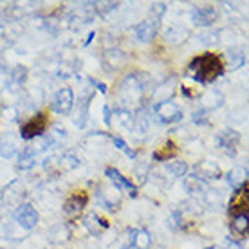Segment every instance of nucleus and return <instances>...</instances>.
Listing matches in <instances>:
<instances>
[{"label": "nucleus", "instance_id": "obj_1", "mask_svg": "<svg viewBox=\"0 0 249 249\" xmlns=\"http://www.w3.org/2000/svg\"><path fill=\"white\" fill-rule=\"evenodd\" d=\"M188 74L192 76L195 81L200 83H210L224 74V63L220 58L215 56L213 53H204L200 56L193 58L188 65Z\"/></svg>", "mask_w": 249, "mask_h": 249}, {"label": "nucleus", "instance_id": "obj_2", "mask_svg": "<svg viewBox=\"0 0 249 249\" xmlns=\"http://www.w3.org/2000/svg\"><path fill=\"white\" fill-rule=\"evenodd\" d=\"M45 126H47V116L45 114H36L27 123L20 126V136L24 139H35V137L44 134Z\"/></svg>", "mask_w": 249, "mask_h": 249}, {"label": "nucleus", "instance_id": "obj_3", "mask_svg": "<svg viewBox=\"0 0 249 249\" xmlns=\"http://www.w3.org/2000/svg\"><path fill=\"white\" fill-rule=\"evenodd\" d=\"M248 202H249V193H248V182L242 184L240 188H237V192L231 195L230 199V213L233 217L237 215H244L248 213Z\"/></svg>", "mask_w": 249, "mask_h": 249}, {"label": "nucleus", "instance_id": "obj_4", "mask_svg": "<svg viewBox=\"0 0 249 249\" xmlns=\"http://www.w3.org/2000/svg\"><path fill=\"white\" fill-rule=\"evenodd\" d=\"M74 107V92L71 89H62L58 90L56 96H54V101H53V110L56 114H69Z\"/></svg>", "mask_w": 249, "mask_h": 249}, {"label": "nucleus", "instance_id": "obj_5", "mask_svg": "<svg viewBox=\"0 0 249 249\" xmlns=\"http://www.w3.org/2000/svg\"><path fill=\"white\" fill-rule=\"evenodd\" d=\"M15 218L20 224V228H24V230H33L38 224V213L31 204L20 206L18 210L15 212Z\"/></svg>", "mask_w": 249, "mask_h": 249}, {"label": "nucleus", "instance_id": "obj_6", "mask_svg": "<svg viewBox=\"0 0 249 249\" xmlns=\"http://www.w3.org/2000/svg\"><path fill=\"white\" fill-rule=\"evenodd\" d=\"M87 195L83 192H76L72 193L67 200H65V204H63V212L67 213L69 217H78L81 215V212L85 210V206H87Z\"/></svg>", "mask_w": 249, "mask_h": 249}, {"label": "nucleus", "instance_id": "obj_7", "mask_svg": "<svg viewBox=\"0 0 249 249\" xmlns=\"http://www.w3.org/2000/svg\"><path fill=\"white\" fill-rule=\"evenodd\" d=\"M157 29H159V22L156 18H150L141 22V24H137L132 29V33H134L136 40H139V42H150L157 35Z\"/></svg>", "mask_w": 249, "mask_h": 249}, {"label": "nucleus", "instance_id": "obj_8", "mask_svg": "<svg viewBox=\"0 0 249 249\" xmlns=\"http://www.w3.org/2000/svg\"><path fill=\"white\" fill-rule=\"evenodd\" d=\"M156 114L162 123H175V121H179V119L182 118L181 108L175 105V103H172V101L159 103V105L156 107Z\"/></svg>", "mask_w": 249, "mask_h": 249}, {"label": "nucleus", "instance_id": "obj_9", "mask_svg": "<svg viewBox=\"0 0 249 249\" xmlns=\"http://www.w3.org/2000/svg\"><path fill=\"white\" fill-rule=\"evenodd\" d=\"M105 174H107V177L112 181V184L116 186V190H118V192H128L132 197H136L137 188L134 186V184H132L128 179H124V177L119 174L118 170H116V168H107Z\"/></svg>", "mask_w": 249, "mask_h": 249}, {"label": "nucleus", "instance_id": "obj_10", "mask_svg": "<svg viewBox=\"0 0 249 249\" xmlns=\"http://www.w3.org/2000/svg\"><path fill=\"white\" fill-rule=\"evenodd\" d=\"M192 18H193V22H195V24L210 25V24H213V20H215V9H213V6H210V4L193 7Z\"/></svg>", "mask_w": 249, "mask_h": 249}, {"label": "nucleus", "instance_id": "obj_11", "mask_svg": "<svg viewBox=\"0 0 249 249\" xmlns=\"http://www.w3.org/2000/svg\"><path fill=\"white\" fill-rule=\"evenodd\" d=\"M17 152H18V143H17L15 136L9 134V132H7V134H2V136H0V156L9 159V157H13Z\"/></svg>", "mask_w": 249, "mask_h": 249}, {"label": "nucleus", "instance_id": "obj_12", "mask_svg": "<svg viewBox=\"0 0 249 249\" xmlns=\"http://www.w3.org/2000/svg\"><path fill=\"white\" fill-rule=\"evenodd\" d=\"M85 228H87V231L90 233V235H94V237H100L101 233L108 228V224H107V220H103V218H100L96 213H89L87 217H85Z\"/></svg>", "mask_w": 249, "mask_h": 249}, {"label": "nucleus", "instance_id": "obj_13", "mask_svg": "<svg viewBox=\"0 0 249 249\" xmlns=\"http://www.w3.org/2000/svg\"><path fill=\"white\" fill-rule=\"evenodd\" d=\"M238 141H240V136H238L235 130H224L220 132L217 136V144L220 146V148H224L226 152H230L233 154V150H235V146L238 144Z\"/></svg>", "mask_w": 249, "mask_h": 249}, {"label": "nucleus", "instance_id": "obj_14", "mask_svg": "<svg viewBox=\"0 0 249 249\" xmlns=\"http://www.w3.org/2000/svg\"><path fill=\"white\" fill-rule=\"evenodd\" d=\"M174 89H175L174 78L162 81L161 85H157L156 92H154V101H157V105H159V103H166V101H170L172 94H174Z\"/></svg>", "mask_w": 249, "mask_h": 249}, {"label": "nucleus", "instance_id": "obj_15", "mask_svg": "<svg viewBox=\"0 0 249 249\" xmlns=\"http://www.w3.org/2000/svg\"><path fill=\"white\" fill-rule=\"evenodd\" d=\"M164 38H166V42H168V44L181 45L182 42L188 38V31L184 29V27H181V25H172L170 29H166Z\"/></svg>", "mask_w": 249, "mask_h": 249}, {"label": "nucleus", "instance_id": "obj_16", "mask_svg": "<svg viewBox=\"0 0 249 249\" xmlns=\"http://www.w3.org/2000/svg\"><path fill=\"white\" fill-rule=\"evenodd\" d=\"M222 101H224V96L218 92V90H210V92H204L200 96V103H202V107H204L206 110L217 108V107L222 105Z\"/></svg>", "mask_w": 249, "mask_h": 249}, {"label": "nucleus", "instance_id": "obj_17", "mask_svg": "<svg viewBox=\"0 0 249 249\" xmlns=\"http://www.w3.org/2000/svg\"><path fill=\"white\" fill-rule=\"evenodd\" d=\"M175 154H177V148H175V144L172 143V141H166V144L162 146V148H159V150H156L154 152V159L156 161H159V162H168V161H172L175 157Z\"/></svg>", "mask_w": 249, "mask_h": 249}, {"label": "nucleus", "instance_id": "obj_18", "mask_svg": "<svg viewBox=\"0 0 249 249\" xmlns=\"http://www.w3.org/2000/svg\"><path fill=\"white\" fill-rule=\"evenodd\" d=\"M228 182H230L233 188H240L242 184L248 182V170L240 168V166L233 168L230 174H228Z\"/></svg>", "mask_w": 249, "mask_h": 249}, {"label": "nucleus", "instance_id": "obj_19", "mask_svg": "<svg viewBox=\"0 0 249 249\" xmlns=\"http://www.w3.org/2000/svg\"><path fill=\"white\" fill-rule=\"evenodd\" d=\"M36 154L38 150L35 146H29V148H24L18 156V166L20 168H31L33 164L36 162Z\"/></svg>", "mask_w": 249, "mask_h": 249}, {"label": "nucleus", "instance_id": "obj_20", "mask_svg": "<svg viewBox=\"0 0 249 249\" xmlns=\"http://www.w3.org/2000/svg\"><path fill=\"white\" fill-rule=\"evenodd\" d=\"M197 172L200 174V179L202 181H212V179H217L218 175H220V170L212 164V162H200L199 166H197Z\"/></svg>", "mask_w": 249, "mask_h": 249}, {"label": "nucleus", "instance_id": "obj_21", "mask_svg": "<svg viewBox=\"0 0 249 249\" xmlns=\"http://www.w3.org/2000/svg\"><path fill=\"white\" fill-rule=\"evenodd\" d=\"M132 248L136 249H148L150 244H152V238L150 235L146 233L144 230H139V231H132Z\"/></svg>", "mask_w": 249, "mask_h": 249}, {"label": "nucleus", "instance_id": "obj_22", "mask_svg": "<svg viewBox=\"0 0 249 249\" xmlns=\"http://www.w3.org/2000/svg\"><path fill=\"white\" fill-rule=\"evenodd\" d=\"M231 230L235 231L237 235H240V237H246V235H248V213L233 217V222H231Z\"/></svg>", "mask_w": 249, "mask_h": 249}, {"label": "nucleus", "instance_id": "obj_23", "mask_svg": "<svg viewBox=\"0 0 249 249\" xmlns=\"http://www.w3.org/2000/svg\"><path fill=\"white\" fill-rule=\"evenodd\" d=\"M101 199H103V202H105L110 210H118L119 202H121V197H119L118 190H103Z\"/></svg>", "mask_w": 249, "mask_h": 249}, {"label": "nucleus", "instance_id": "obj_24", "mask_svg": "<svg viewBox=\"0 0 249 249\" xmlns=\"http://www.w3.org/2000/svg\"><path fill=\"white\" fill-rule=\"evenodd\" d=\"M170 164H166V170L174 177H184L188 174V164L184 161H168Z\"/></svg>", "mask_w": 249, "mask_h": 249}, {"label": "nucleus", "instance_id": "obj_25", "mask_svg": "<svg viewBox=\"0 0 249 249\" xmlns=\"http://www.w3.org/2000/svg\"><path fill=\"white\" fill-rule=\"evenodd\" d=\"M186 188L192 193H202L208 190L206 182L202 181V179H199V177H190V179L186 181Z\"/></svg>", "mask_w": 249, "mask_h": 249}, {"label": "nucleus", "instance_id": "obj_26", "mask_svg": "<svg viewBox=\"0 0 249 249\" xmlns=\"http://www.w3.org/2000/svg\"><path fill=\"white\" fill-rule=\"evenodd\" d=\"M118 118L121 119V123H123L124 126H128V128L134 126V116H132L128 110H118Z\"/></svg>", "mask_w": 249, "mask_h": 249}, {"label": "nucleus", "instance_id": "obj_27", "mask_svg": "<svg viewBox=\"0 0 249 249\" xmlns=\"http://www.w3.org/2000/svg\"><path fill=\"white\" fill-rule=\"evenodd\" d=\"M112 143L116 144V146H118V148L121 150V152H124L126 156H130V157L136 156V154H134V152H132V150L128 148V144L124 143V141H123V139H121V137H114V139H112Z\"/></svg>", "mask_w": 249, "mask_h": 249}, {"label": "nucleus", "instance_id": "obj_28", "mask_svg": "<svg viewBox=\"0 0 249 249\" xmlns=\"http://www.w3.org/2000/svg\"><path fill=\"white\" fill-rule=\"evenodd\" d=\"M116 6H118V4H112V2H107V4H98V13H100V15H105L107 11H112V9H116Z\"/></svg>", "mask_w": 249, "mask_h": 249}, {"label": "nucleus", "instance_id": "obj_29", "mask_svg": "<svg viewBox=\"0 0 249 249\" xmlns=\"http://www.w3.org/2000/svg\"><path fill=\"white\" fill-rule=\"evenodd\" d=\"M62 164L65 166V168H74L76 164H78V161H76V159L72 156H65L62 159Z\"/></svg>", "mask_w": 249, "mask_h": 249}, {"label": "nucleus", "instance_id": "obj_30", "mask_svg": "<svg viewBox=\"0 0 249 249\" xmlns=\"http://www.w3.org/2000/svg\"><path fill=\"white\" fill-rule=\"evenodd\" d=\"M2 116L13 121V119L17 118V112H15V108H13V107H7V108H4V110H2Z\"/></svg>", "mask_w": 249, "mask_h": 249}, {"label": "nucleus", "instance_id": "obj_31", "mask_svg": "<svg viewBox=\"0 0 249 249\" xmlns=\"http://www.w3.org/2000/svg\"><path fill=\"white\" fill-rule=\"evenodd\" d=\"M6 85H7V78H6V74L0 71V90L6 87Z\"/></svg>", "mask_w": 249, "mask_h": 249}, {"label": "nucleus", "instance_id": "obj_32", "mask_svg": "<svg viewBox=\"0 0 249 249\" xmlns=\"http://www.w3.org/2000/svg\"><path fill=\"white\" fill-rule=\"evenodd\" d=\"M92 83H94V85H96V87H98V89H100L101 92H105V90H107V87H105V85H103V83H98V81H92Z\"/></svg>", "mask_w": 249, "mask_h": 249}]
</instances>
